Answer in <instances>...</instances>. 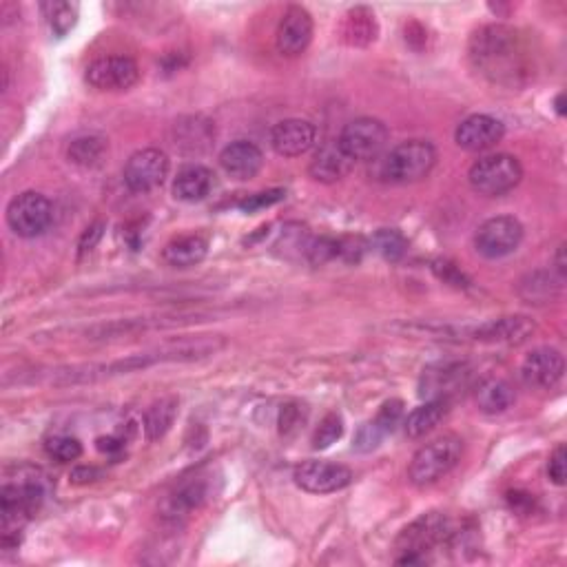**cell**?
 I'll return each mask as SVG.
<instances>
[{"mask_svg": "<svg viewBox=\"0 0 567 567\" xmlns=\"http://www.w3.org/2000/svg\"><path fill=\"white\" fill-rule=\"evenodd\" d=\"M470 63L492 85L525 87L534 76L532 47L519 29L508 25L479 27L470 38Z\"/></svg>", "mask_w": 567, "mask_h": 567, "instance_id": "1", "label": "cell"}, {"mask_svg": "<svg viewBox=\"0 0 567 567\" xmlns=\"http://www.w3.org/2000/svg\"><path fill=\"white\" fill-rule=\"evenodd\" d=\"M45 472L38 468H18V481H5L0 490V514H3V543L9 548L18 543V532L25 521L43 508L47 497Z\"/></svg>", "mask_w": 567, "mask_h": 567, "instance_id": "2", "label": "cell"}, {"mask_svg": "<svg viewBox=\"0 0 567 567\" xmlns=\"http://www.w3.org/2000/svg\"><path fill=\"white\" fill-rule=\"evenodd\" d=\"M463 457V441L457 435H443L419 448L408 466L412 486L428 488L457 468Z\"/></svg>", "mask_w": 567, "mask_h": 567, "instance_id": "3", "label": "cell"}, {"mask_svg": "<svg viewBox=\"0 0 567 567\" xmlns=\"http://www.w3.org/2000/svg\"><path fill=\"white\" fill-rule=\"evenodd\" d=\"M437 164V149L428 140H406L390 149L386 160L381 162V175L388 182L412 184L430 175Z\"/></svg>", "mask_w": 567, "mask_h": 567, "instance_id": "4", "label": "cell"}, {"mask_svg": "<svg viewBox=\"0 0 567 567\" xmlns=\"http://www.w3.org/2000/svg\"><path fill=\"white\" fill-rule=\"evenodd\" d=\"M523 180V167L519 158L510 153H490L472 164L468 171L470 187L479 195L499 198V195L517 189Z\"/></svg>", "mask_w": 567, "mask_h": 567, "instance_id": "5", "label": "cell"}, {"mask_svg": "<svg viewBox=\"0 0 567 567\" xmlns=\"http://www.w3.org/2000/svg\"><path fill=\"white\" fill-rule=\"evenodd\" d=\"M51 222H54V204L38 191L20 193L7 206L9 229L25 240L43 235Z\"/></svg>", "mask_w": 567, "mask_h": 567, "instance_id": "6", "label": "cell"}, {"mask_svg": "<svg viewBox=\"0 0 567 567\" xmlns=\"http://www.w3.org/2000/svg\"><path fill=\"white\" fill-rule=\"evenodd\" d=\"M388 140H390L388 127L379 118H370V116L350 120L337 138L339 147H342V151L353 162L379 158L381 151L386 149Z\"/></svg>", "mask_w": 567, "mask_h": 567, "instance_id": "7", "label": "cell"}, {"mask_svg": "<svg viewBox=\"0 0 567 567\" xmlns=\"http://www.w3.org/2000/svg\"><path fill=\"white\" fill-rule=\"evenodd\" d=\"M523 224L514 215H497L483 222L474 233V249L486 260H501L519 249Z\"/></svg>", "mask_w": 567, "mask_h": 567, "instance_id": "8", "label": "cell"}, {"mask_svg": "<svg viewBox=\"0 0 567 567\" xmlns=\"http://www.w3.org/2000/svg\"><path fill=\"white\" fill-rule=\"evenodd\" d=\"M169 169L171 162L167 153L156 147L140 149L127 160L122 180L133 193H149L162 187L164 180L169 178Z\"/></svg>", "mask_w": 567, "mask_h": 567, "instance_id": "9", "label": "cell"}, {"mask_svg": "<svg viewBox=\"0 0 567 567\" xmlns=\"http://www.w3.org/2000/svg\"><path fill=\"white\" fill-rule=\"evenodd\" d=\"M85 80L89 87L98 91H129L138 85L140 67L129 56H102L87 67Z\"/></svg>", "mask_w": 567, "mask_h": 567, "instance_id": "10", "label": "cell"}, {"mask_svg": "<svg viewBox=\"0 0 567 567\" xmlns=\"http://www.w3.org/2000/svg\"><path fill=\"white\" fill-rule=\"evenodd\" d=\"M293 479L297 486L311 494H331L353 483V470L344 463L308 459L293 470Z\"/></svg>", "mask_w": 567, "mask_h": 567, "instance_id": "11", "label": "cell"}, {"mask_svg": "<svg viewBox=\"0 0 567 567\" xmlns=\"http://www.w3.org/2000/svg\"><path fill=\"white\" fill-rule=\"evenodd\" d=\"M534 331L536 326L530 317L508 315L499 319H488V322H483L479 326L463 328V331H459V335L463 339H472V342H481V344L517 346L528 342Z\"/></svg>", "mask_w": 567, "mask_h": 567, "instance_id": "12", "label": "cell"}, {"mask_svg": "<svg viewBox=\"0 0 567 567\" xmlns=\"http://www.w3.org/2000/svg\"><path fill=\"white\" fill-rule=\"evenodd\" d=\"M450 534H452V528H450V521L446 514H441V512L421 514L417 521H412L408 528L399 534L397 550L401 554L410 552V554L426 556L428 550L446 541Z\"/></svg>", "mask_w": 567, "mask_h": 567, "instance_id": "13", "label": "cell"}, {"mask_svg": "<svg viewBox=\"0 0 567 567\" xmlns=\"http://www.w3.org/2000/svg\"><path fill=\"white\" fill-rule=\"evenodd\" d=\"M313 40V16L302 5H291L284 12L275 34V47L286 58L302 56Z\"/></svg>", "mask_w": 567, "mask_h": 567, "instance_id": "14", "label": "cell"}, {"mask_svg": "<svg viewBox=\"0 0 567 567\" xmlns=\"http://www.w3.org/2000/svg\"><path fill=\"white\" fill-rule=\"evenodd\" d=\"M505 136V127L499 118L488 116V113H474L455 131L457 147L468 153H483L497 147Z\"/></svg>", "mask_w": 567, "mask_h": 567, "instance_id": "15", "label": "cell"}, {"mask_svg": "<svg viewBox=\"0 0 567 567\" xmlns=\"http://www.w3.org/2000/svg\"><path fill=\"white\" fill-rule=\"evenodd\" d=\"M317 144V127L302 118H288L271 129V147L282 158H300Z\"/></svg>", "mask_w": 567, "mask_h": 567, "instance_id": "16", "label": "cell"}, {"mask_svg": "<svg viewBox=\"0 0 567 567\" xmlns=\"http://www.w3.org/2000/svg\"><path fill=\"white\" fill-rule=\"evenodd\" d=\"M565 359L556 348H536L523 359L521 379L532 388H554L563 379Z\"/></svg>", "mask_w": 567, "mask_h": 567, "instance_id": "17", "label": "cell"}, {"mask_svg": "<svg viewBox=\"0 0 567 567\" xmlns=\"http://www.w3.org/2000/svg\"><path fill=\"white\" fill-rule=\"evenodd\" d=\"M470 368L466 364L428 366L419 379V395L424 399H448L468 384Z\"/></svg>", "mask_w": 567, "mask_h": 567, "instance_id": "18", "label": "cell"}, {"mask_svg": "<svg viewBox=\"0 0 567 567\" xmlns=\"http://www.w3.org/2000/svg\"><path fill=\"white\" fill-rule=\"evenodd\" d=\"M222 169L235 180H251L264 167V153L255 142L235 140L220 153Z\"/></svg>", "mask_w": 567, "mask_h": 567, "instance_id": "19", "label": "cell"}, {"mask_svg": "<svg viewBox=\"0 0 567 567\" xmlns=\"http://www.w3.org/2000/svg\"><path fill=\"white\" fill-rule=\"evenodd\" d=\"M353 167H355V162L346 156L342 147H339V142L331 140L319 147L315 158L311 160V167H308V173H311V178L315 182L333 184V182L346 178Z\"/></svg>", "mask_w": 567, "mask_h": 567, "instance_id": "20", "label": "cell"}, {"mask_svg": "<svg viewBox=\"0 0 567 567\" xmlns=\"http://www.w3.org/2000/svg\"><path fill=\"white\" fill-rule=\"evenodd\" d=\"M215 187V173L204 164H187L175 175L173 195L180 202H202Z\"/></svg>", "mask_w": 567, "mask_h": 567, "instance_id": "21", "label": "cell"}, {"mask_svg": "<svg viewBox=\"0 0 567 567\" xmlns=\"http://www.w3.org/2000/svg\"><path fill=\"white\" fill-rule=\"evenodd\" d=\"M206 255H209V237L202 233H184L164 246L162 260L173 268H189L200 264Z\"/></svg>", "mask_w": 567, "mask_h": 567, "instance_id": "22", "label": "cell"}, {"mask_svg": "<svg viewBox=\"0 0 567 567\" xmlns=\"http://www.w3.org/2000/svg\"><path fill=\"white\" fill-rule=\"evenodd\" d=\"M563 288V277L552 271L528 273L519 282V297L534 306H545L559 300Z\"/></svg>", "mask_w": 567, "mask_h": 567, "instance_id": "23", "label": "cell"}, {"mask_svg": "<svg viewBox=\"0 0 567 567\" xmlns=\"http://www.w3.org/2000/svg\"><path fill=\"white\" fill-rule=\"evenodd\" d=\"M379 34V25L375 12L370 7H353L344 16L342 40L350 47H368L375 43Z\"/></svg>", "mask_w": 567, "mask_h": 567, "instance_id": "24", "label": "cell"}, {"mask_svg": "<svg viewBox=\"0 0 567 567\" xmlns=\"http://www.w3.org/2000/svg\"><path fill=\"white\" fill-rule=\"evenodd\" d=\"M448 410H450L448 399H428L426 404L417 406L406 417V421H404L406 435L410 439L426 437L428 432L435 430L441 424V421L448 417Z\"/></svg>", "mask_w": 567, "mask_h": 567, "instance_id": "25", "label": "cell"}, {"mask_svg": "<svg viewBox=\"0 0 567 567\" xmlns=\"http://www.w3.org/2000/svg\"><path fill=\"white\" fill-rule=\"evenodd\" d=\"M474 399H477L479 410L486 412V415H501V412L512 408L517 395H514V388L508 381L490 377L481 381L477 393H474Z\"/></svg>", "mask_w": 567, "mask_h": 567, "instance_id": "26", "label": "cell"}, {"mask_svg": "<svg viewBox=\"0 0 567 567\" xmlns=\"http://www.w3.org/2000/svg\"><path fill=\"white\" fill-rule=\"evenodd\" d=\"M175 133H178V136H175V147H180L189 153H200L204 149H209L211 142L215 140L213 125L200 116L175 122Z\"/></svg>", "mask_w": 567, "mask_h": 567, "instance_id": "27", "label": "cell"}, {"mask_svg": "<svg viewBox=\"0 0 567 567\" xmlns=\"http://www.w3.org/2000/svg\"><path fill=\"white\" fill-rule=\"evenodd\" d=\"M178 406H180L178 397H162L158 401H153L147 412H144L142 419L144 437L149 441H158L167 435L171 426L175 424V417H178Z\"/></svg>", "mask_w": 567, "mask_h": 567, "instance_id": "28", "label": "cell"}, {"mask_svg": "<svg viewBox=\"0 0 567 567\" xmlns=\"http://www.w3.org/2000/svg\"><path fill=\"white\" fill-rule=\"evenodd\" d=\"M107 151H109V142L105 138L82 136V138H76L74 142L69 144L67 158H69V162L78 164V167L94 169L102 160H105Z\"/></svg>", "mask_w": 567, "mask_h": 567, "instance_id": "29", "label": "cell"}, {"mask_svg": "<svg viewBox=\"0 0 567 567\" xmlns=\"http://www.w3.org/2000/svg\"><path fill=\"white\" fill-rule=\"evenodd\" d=\"M40 12H43L51 34L58 38H65L78 23V5L67 3V0H49L40 5Z\"/></svg>", "mask_w": 567, "mask_h": 567, "instance_id": "30", "label": "cell"}, {"mask_svg": "<svg viewBox=\"0 0 567 567\" xmlns=\"http://www.w3.org/2000/svg\"><path fill=\"white\" fill-rule=\"evenodd\" d=\"M370 246L388 262H399L408 253L406 235L397 229H379L370 240Z\"/></svg>", "mask_w": 567, "mask_h": 567, "instance_id": "31", "label": "cell"}, {"mask_svg": "<svg viewBox=\"0 0 567 567\" xmlns=\"http://www.w3.org/2000/svg\"><path fill=\"white\" fill-rule=\"evenodd\" d=\"M47 455L60 463H71L82 457V443L76 437L56 435L47 441Z\"/></svg>", "mask_w": 567, "mask_h": 567, "instance_id": "32", "label": "cell"}, {"mask_svg": "<svg viewBox=\"0 0 567 567\" xmlns=\"http://www.w3.org/2000/svg\"><path fill=\"white\" fill-rule=\"evenodd\" d=\"M342 435H344V419L342 415H337V412H331V415H326L322 419V424H319V428L315 430L313 448L315 450L331 448Z\"/></svg>", "mask_w": 567, "mask_h": 567, "instance_id": "33", "label": "cell"}, {"mask_svg": "<svg viewBox=\"0 0 567 567\" xmlns=\"http://www.w3.org/2000/svg\"><path fill=\"white\" fill-rule=\"evenodd\" d=\"M206 486L202 481H195L189 483V486H184L178 494L173 497V512H191V510H198L200 505L206 501Z\"/></svg>", "mask_w": 567, "mask_h": 567, "instance_id": "34", "label": "cell"}, {"mask_svg": "<svg viewBox=\"0 0 567 567\" xmlns=\"http://www.w3.org/2000/svg\"><path fill=\"white\" fill-rule=\"evenodd\" d=\"M401 419H404V401L390 399L379 408L377 417L373 421H375V426L381 432H384V435H390V432L397 430V426L401 424Z\"/></svg>", "mask_w": 567, "mask_h": 567, "instance_id": "35", "label": "cell"}, {"mask_svg": "<svg viewBox=\"0 0 567 567\" xmlns=\"http://www.w3.org/2000/svg\"><path fill=\"white\" fill-rule=\"evenodd\" d=\"M286 198V191L284 189H271V191H262V193H255L249 195L244 202H240V209L246 213H255V211H262L266 206H273L277 202H282Z\"/></svg>", "mask_w": 567, "mask_h": 567, "instance_id": "36", "label": "cell"}, {"mask_svg": "<svg viewBox=\"0 0 567 567\" xmlns=\"http://www.w3.org/2000/svg\"><path fill=\"white\" fill-rule=\"evenodd\" d=\"M386 435L381 432L377 426H375V421H368V424H364L362 428L357 430V435H355V450L359 452H370V450H375L381 439H384Z\"/></svg>", "mask_w": 567, "mask_h": 567, "instance_id": "37", "label": "cell"}, {"mask_svg": "<svg viewBox=\"0 0 567 567\" xmlns=\"http://www.w3.org/2000/svg\"><path fill=\"white\" fill-rule=\"evenodd\" d=\"M548 477L554 483V486H565V477H567V452L563 443L554 448V452L550 455L548 461Z\"/></svg>", "mask_w": 567, "mask_h": 567, "instance_id": "38", "label": "cell"}, {"mask_svg": "<svg viewBox=\"0 0 567 567\" xmlns=\"http://www.w3.org/2000/svg\"><path fill=\"white\" fill-rule=\"evenodd\" d=\"M302 408L300 406H286L280 415V432L284 437L293 435V432L302 426Z\"/></svg>", "mask_w": 567, "mask_h": 567, "instance_id": "39", "label": "cell"}, {"mask_svg": "<svg viewBox=\"0 0 567 567\" xmlns=\"http://www.w3.org/2000/svg\"><path fill=\"white\" fill-rule=\"evenodd\" d=\"M102 233H105V224H102V222L91 224L89 229H87L85 233H82V237H80V244H78L80 255L94 251L96 244L102 240Z\"/></svg>", "mask_w": 567, "mask_h": 567, "instance_id": "40", "label": "cell"}, {"mask_svg": "<svg viewBox=\"0 0 567 567\" xmlns=\"http://www.w3.org/2000/svg\"><path fill=\"white\" fill-rule=\"evenodd\" d=\"M435 271L443 277V280L450 282L452 286H457V288H466L468 286V280H466V275H463L461 271H457L455 264H450V262H439L435 266Z\"/></svg>", "mask_w": 567, "mask_h": 567, "instance_id": "41", "label": "cell"}, {"mask_svg": "<svg viewBox=\"0 0 567 567\" xmlns=\"http://www.w3.org/2000/svg\"><path fill=\"white\" fill-rule=\"evenodd\" d=\"M100 477H102V472L98 468H87V466L76 468L74 472H71V481L74 483H91V481H98Z\"/></svg>", "mask_w": 567, "mask_h": 567, "instance_id": "42", "label": "cell"}, {"mask_svg": "<svg viewBox=\"0 0 567 567\" xmlns=\"http://www.w3.org/2000/svg\"><path fill=\"white\" fill-rule=\"evenodd\" d=\"M122 448V441L116 437H100L98 439V450L100 452H107V455H113V452H120Z\"/></svg>", "mask_w": 567, "mask_h": 567, "instance_id": "43", "label": "cell"}, {"mask_svg": "<svg viewBox=\"0 0 567 567\" xmlns=\"http://www.w3.org/2000/svg\"><path fill=\"white\" fill-rule=\"evenodd\" d=\"M554 262H556V275L563 277V280H565V244L559 246V251H556Z\"/></svg>", "mask_w": 567, "mask_h": 567, "instance_id": "44", "label": "cell"}, {"mask_svg": "<svg viewBox=\"0 0 567 567\" xmlns=\"http://www.w3.org/2000/svg\"><path fill=\"white\" fill-rule=\"evenodd\" d=\"M563 100H565V96H563V94H559V96H556V111H559V113H561V116H563V113H565V107H563Z\"/></svg>", "mask_w": 567, "mask_h": 567, "instance_id": "45", "label": "cell"}]
</instances>
